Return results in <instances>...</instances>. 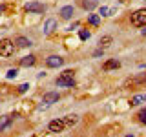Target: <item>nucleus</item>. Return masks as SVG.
I'll use <instances>...</instances> for the list:
<instances>
[{"label": "nucleus", "mask_w": 146, "mask_h": 137, "mask_svg": "<svg viewBox=\"0 0 146 137\" xmlns=\"http://www.w3.org/2000/svg\"><path fill=\"white\" fill-rule=\"evenodd\" d=\"M57 86H75V75H73V71L71 70H66V71H62V75L57 79Z\"/></svg>", "instance_id": "nucleus-3"}, {"label": "nucleus", "mask_w": 146, "mask_h": 137, "mask_svg": "<svg viewBox=\"0 0 146 137\" xmlns=\"http://www.w3.org/2000/svg\"><path fill=\"white\" fill-rule=\"evenodd\" d=\"M57 100H58V93H55V91H49V93L44 95V102L46 104H53V102H57Z\"/></svg>", "instance_id": "nucleus-12"}, {"label": "nucleus", "mask_w": 146, "mask_h": 137, "mask_svg": "<svg viewBox=\"0 0 146 137\" xmlns=\"http://www.w3.org/2000/svg\"><path fill=\"white\" fill-rule=\"evenodd\" d=\"M26 11H29V13H44L46 11V6L44 4H40V2H29V4H26L24 6Z\"/></svg>", "instance_id": "nucleus-6"}, {"label": "nucleus", "mask_w": 146, "mask_h": 137, "mask_svg": "<svg viewBox=\"0 0 146 137\" xmlns=\"http://www.w3.org/2000/svg\"><path fill=\"white\" fill-rule=\"evenodd\" d=\"M77 27H79V22H73V24L70 26V29H77Z\"/></svg>", "instance_id": "nucleus-24"}, {"label": "nucleus", "mask_w": 146, "mask_h": 137, "mask_svg": "<svg viewBox=\"0 0 146 137\" xmlns=\"http://www.w3.org/2000/svg\"><path fill=\"white\" fill-rule=\"evenodd\" d=\"M15 44H18L20 48H27V46H31V40L26 39V37H17V39H15Z\"/></svg>", "instance_id": "nucleus-14"}, {"label": "nucleus", "mask_w": 146, "mask_h": 137, "mask_svg": "<svg viewBox=\"0 0 146 137\" xmlns=\"http://www.w3.org/2000/svg\"><path fill=\"white\" fill-rule=\"evenodd\" d=\"M13 117H15V115H2V117H0V132H4L6 128L11 126Z\"/></svg>", "instance_id": "nucleus-8"}, {"label": "nucleus", "mask_w": 146, "mask_h": 137, "mask_svg": "<svg viewBox=\"0 0 146 137\" xmlns=\"http://www.w3.org/2000/svg\"><path fill=\"white\" fill-rule=\"evenodd\" d=\"M79 37H80V40H88V39H90V31L80 29V31H79Z\"/></svg>", "instance_id": "nucleus-21"}, {"label": "nucleus", "mask_w": 146, "mask_h": 137, "mask_svg": "<svg viewBox=\"0 0 146 137\" xmlns=\"http://www.w3.org/2000/svg\"><path fill=\"white\" fill-rule=\"evenodd\" d=\"M77 121H79V117H77L75 113H70V115H66V117H64V122H66V126H73Z\"/></svg>", "instance_id": "nucleus-15"}, {"label": "nucleus", "mask_w": 146, "mask_h": 137, "mask_svg": "<svg viewBox=\"0 0 146 137\" xmlns=\"http://www.w3.org/2000/svg\"><path fill=\"white\" fill-rule=\"evenodd\" d=\"M143 82H146V73H141V75H137L133 77V79H130V80H126V88H130V86H139V84H143Z\"/></svg>", "instance_id": "nucleus-7"}, {"label": "nucleus", "mask_w": 146, "mask_h": 137, "mask_svg": "<svg viewBox=\"0 0 146 137\" xmlns=\"http://www.w3.org/2000/svg\"><path fill=\"white\" fill-rule=\"evenodd\" d=\"M131 24L135 27H146V7L131 13Z\"/></svg>", "instance_id": "nucleus-1"}, {"label": "nucleus", "mask_w": 146, "mask_h": 137, "mask_svg": "<svg viewBox=\"0 0 146 137\" xmlns=\"http://www.w3.org/2000/svg\"><path fill=\"white\" fill-rule=\"evenodd\" d=\"M15 53V42L9 39L0 40V57H11Z\"/></svg>", "instance_id": "nucleus-2"}, {"label": "nucleus", "mask_w": 146, "mask_h": 137, "mask_svg": "<svg viewBox=\"0 0 146 137\" xmlns=\"http://www.w3.org/2000/svg\"><path fill=\"white\" fill-rule=\"evenodd\" d=\"M93 55H95V57H100V55H102V49H97V51H95Z\"/></svg>", "instance_id": "nucleus-25"}, {"label": "nucleus", "mask_w": 146, "mask_h": 137, "mask_svg": "<svg viewBox=\"0 0 146 137\" xmlns=\"http://www.w3.org/2000/svg\"><path fill=\"white\" fill-rule=\"evenodd\" d=\"M2 13H4V6H0V15H2Z\"/></svg>", "instance_id": "nucleus-26"}, {"label": "nucleus", "mask_w": 146, "mask_h": 137, "mask_svg": "<svg viewBox=\"0 0 146 137\" xmlns=\"http://www.w3.org/2000/svg\"><path fill=\"white\" fill-rule=\"evenodd\" d=\"M27 90H29V84H27V82H24V84L18 86V93H26Z\"/></svg>", "instance_id": "nucleus-22"}, {"label": "nucleus", "mask_w": 146, "mask_h": 137, "mask_svg": "<svg viewBox=\"0 0 146 137\" xmlns=\"http://www.w3.org/2000/svg\"><path fill=\"white\" fill-rule=\"evenodd\" d=\"M102 68H104L106 71H110V70H117V68H121V62H119L117 59H111V61H106V62H104Z\"/></svg>", "instance_id": "nucleus-11"}, {"label": "nucleus", "mask_w": 146, "mask_h": 137, "mask_svg": "<svg viewBox=\"0 0 146 137\" xmlns=\"http://www.w3.org/2000/svg\"><path fill=\"white\" fill-rule=\"evenodd\" d=\"M60 15H62V18H71L73 17V6H64L62 9H60Z\"/></svg>", "instance_id": "nucleus-13"}, {"label": "nucleus", "mask_w": 146, "mask_h": 137, "mask_svg": "<svg viewBox=\"0 0 146 137\" xmlns=\"http://www.w3.org/2000/svg\"><path fill=\"white\" fill-rule=\"evenodd\" d=\"M62 64H64V59L60 55H51V57L46 59V66L48 68H60Z\"/></svg>", "instance_id": "nucleus-5"}, {"label": "nucleus", "mask_w": 146, "mask_h": 137, "mask_svg": "<svg viewBox=\"0 0 146 137\" xmlns=\"http://www.w3.org/2000/svg\"><path fill=\"white\" fill-rule=\"evenodd\" d=\"M35 61H36L35 55H26L24 59H20V66L22 68H29V66H33V64H35Z\"/></svg>", "instance_id": "nucleus-10"}, {"label": "nucleus", "mask_w": 146, "mask_h": 137, "mask_svg": "<svg viewBox=\"0 0 146 137\" xmlns=\"http://www.w3.org/2000/svg\"><path fill=\"white\" fill-rule=\"evenodd\" d=\"M113 42V39H111V37H110V35H106V37H102V39H100V48H108V46L110 44H111Z\"/></svg>", "instance_id": "nucleus-16"}, {"label": "nucleus", "mask_w": 146, "mask_h": 137, "mask_svg": "<svg viewBox=\"0 0 146 137\" xmlns=\"http://www.w3.org/2000/svg\"><path fill=\"white\" fill-rule=\"evenodd\" d=\"M144 100H146V95H135V97L131 99V106H137V104L144 102Z\"/></svg>", "instance_id": "nucleus-19"}, {"label": "nucleus", "mask_w": 146, "mask_h": 137, "mask_svg": "<svg viewBox=\"0 0 146 137\" xmlns=\"http://www.w3.org/2000/svg\"><path fill=\"white\" fill-rule=\"evenodd\" d=\"M82 7H84V9H93V7H97V0H84V2H82Z\"/></svg>", "instance_id": "nucleus-18"}, {"label": "nucleus", "mask_w": 146, "mask_h": 137, "mask_svg": "<svg viewBox=\"0 0 146 137\" xmlns=\"http://www.w3.org/2000/svg\"><path fill=\"white\" fill-rule=\"evenodd\" d=\"M55 27H57V20L49 18V20L44 24V35H51L53 31H55Z\"/></svg>", "instance_id": "nucleus-9"}, {"label": "nucleus", "mask_w": 146, "mask_h": 137, "mask_svg": "<svg viewBox=\"0 0 146 137\" xmlns=\"http://www.w3.org/2000/svg\"><path fill=\"white\" fill-rule=\"evenodd\" d=\"M88 22L91 26H99L100 24V15H88Z\"/></svg>", "instance_id": "nucleus-17"}, {"label": "nucleus", "mask_w": 146, "mask_h": 137, "mask_svg": "<svg viewBox=\"0 0 146 137\" xmlns=\"http://www.w3.org/2000/svg\"><path fill=\"white\" fill-rule=\"evenodd\" d=\"M143 35H144V37H146V29H143Z\"/></svg>", "instance_id": "nucleus-27"}, {"label": "nucleus", "mask_w": 146, "mask_h": 137, "mask_svg": "<svg viewBox=\"0 0 146 137\" xmlns=\"http://www.w3.org/2000/svg\"><path fill=\"white\" fill-rule=\"evenodd\" d=\"M139 119H141V122H143V124H146V108L139 112Z\"/></svg>", "instance_id": "nucleus-23"}, {"label": "nucleus", "mask_w": 146, "mask_h": 137, "mask_svg": "<svg viewBox=\"0 0 146 137\" xmlns=\"http://www.w3.org/2000/svg\"><path fill=\"white\" fill-rule=\"evenodd\" d=\"M124 137H133V135H131V134H130V135H124Z\"/></svg>", "instance_id": "nucleus-28"}, {"label": "nucleus", "mask_w": 146, "mask_h": 137, "mask_svg": "<svg viewBox=\"0 0 146 137\" xmlns=\"http://www.w3.org/2000/svg\"><path fill=\"white\" fill-rule=\"evenodd\" d=\"M17 75H18V70H17V68H11V70L7 71V75H6V77H7V79H15Z\"/></svg>", "instance_id": "nucleus-20"}, {"label": "nucleus", "mask_w": 146, "mask_h": 137, "mask_svg": "<svg viewBox=\"0 0 146 137\" xmlns=\"http://www.w3.org/2000/svg\"><path fill=\"white\" fill-rule=\"evenodd\" d=\"M64 128H66L64 119H53V121L48 124V130L53 132V134H60V132H64Z\"/></svg>", "instance_id": "nucleus-4"}]
</instances>
